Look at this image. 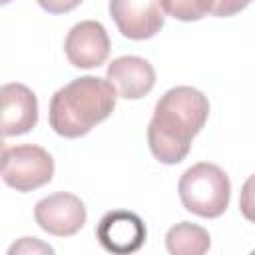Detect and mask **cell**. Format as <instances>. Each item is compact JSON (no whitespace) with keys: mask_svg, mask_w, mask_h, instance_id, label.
I'll return each mask as SVG.
<instances>
[{"mask_svg":"<svg viewBox=\"0 0 255 255\" xmlns=\"http://www.w3.org/2000/svg\"><path fill=\"white\" fill-rule=\"evenodd\" d=\"M8 253L10 255H14V253H54V249L50 245L38 241L36 237H24L18 243H14Z\"/></svg>","mask_w":255,"mask_h":255,"instance_id":"14","label":"cell"},{"mask_svg":"<svg viewBox=\"0 0 255 255\" xmlns=\"http://www.w3.org/2000/svg\"><path fill=\"white\" fill-rule=\"evenodd\" d=\"M207 116L209 102L199 90L191 86L167 90L155 104L147 126L151 155L165 165L183 161L191 149V139L203 129Z\"/></svg>","mask_w":255,"mask_h":255,"instance_id":"1","label":"cell"},{"mask_svg":"<svg viewBox=\"0 0 255 255\" xmlns=\"http://www.w3.org/2000/svg\"><path fill=\"white\" fill-rule=\"evenodd\" d=\"M34 219L46 233L56 237H70L86 225L88 213L80 197L74 193L58 191L36 203Z\"/></svg>","mask_w":255,"mask_h":255,"instance_id":"5","label":"cell"},{"mask_svg":"<svg viewBox=\"0 0 255 255\" xmlns=\"http://www.w3.org/2000/svg\"><path fill=\"white\" fill-rule=\"evenodd\" d=\"M183 207L199 217L215 219L225 213L231 197V181L215 163H195L183 171L177 183Z\"/></svg>","mask_w":255,"mask_h":255,"instance_id":"3","label":"cell"},{"mask_svg":"<svg viewBox=\"0 0 255 255\" xmlns=\"http://www.w3.org/2000/svg\"><path fill=\"white\" fill-rule=\"evenodd\" d=\"M48 14H66L78 8L84 0H36Z\"/></svg>","mask_w":255,"mask_h":255,"instance_id":"16","label":"cell"},{"mask_svg":"<svg viewBox=\"0 0 255 255\" xmlns=\"http://www.w3.org/2000/svg\"><path fill=\"white\" fill-rule=\"evenodd\" d=\"M118 92L98 76H82L60 88L50 100L48 122L62 137H82L96 124L110 118Z\"/></svg>","mask_w":255,"mask_h":255,"instance_id":"2","label":"cell"},{"mask_svg":"<svg viewBox=\"0 0 255 255\" xmlns=\"http://www.w3.org/2000/svg\"><path fill=\"white\" fill-rule=\"evenodd\" d=\"M106 80L118 92V98L139 100L147 96L155 86L153 66L139 56H122L112 60L106 72Z\"/></svg>","mask_w":255,"mask_h":255,"instance_id":"10","label":"cell"},{"mask_svg":"<svg viewBox=\"0 0 255 255\" xmlns=\"http://www.w3.org/2000/svg\"><path fill=\"white\" fill-rule=\"evenodd\" d=\"M8 2H10V0H2V4H8Z\"/></svg>","mask_w":255,"mask_h":255,"instance_id":"17","label":"cell"},{"mask_svg":"<svg viewBox=\"0 0 255 255\" xmlns=\"http://www.w3.org/2000/svg\"><path fill=\"white\" fill-rule=\"evenodd\" d=\"M251 0H213V8L211 14L217 18H227L233 16L237 12H241Z\"/></svg>","mask_w":255,"mask_h":255,"instance_id":"15","label":"cell"},{"mask_svg":"<svg viewBox=\"0 0 255 255\" xmlns=\"http://www.w3.org/2000/svg\"><path fill=\"white\" fill-rule=\"evenodd\" d=\"M110 14L120 34L129 40L153 38L165 20L161 0H110Z\"/></svg>","mask_w":255,"mask_h":255,"instance_id":"6","label":"cell"},{"mask_svg":"<svg viewBox=\"0 0 255 255\" xmlns=\"http://www.w3.org/2000/svg\"><path fill=\"white\" fill-rule=\"evenodd\" d=\"M163 12L181 22H195L211 14L213 0H161Z\"/></svg>","mask_w":255,"mask_h":255,"instance_id":"12","label":"cell"},{"mask_svg":"<svg viewBox=\"0 0 255 255\" xmlns=\"http://www.w3.org/2000/svg\"><path fill=\"white\" fill-rule=\"evenodd\" d=\"M54 159L52 155L32 143L4 147L2 151V179L8 187L28 193L52 181Z\"/></svg>","mask_w":255,"mask_h":255,"instance_id":"4","label":"cell"},{"mask_svg":"<svg viewBox=\"0 0 255 255\" xmlns=\"http://www.w3.org/2000/svg\"><path fill=\"white\" fill-rule=\"evenodd\" d=\"M64 50L72 66L84 70L98 68L110 56V36L100 22L84 20L68 32Z\"/></svg>","mask_w":255,"mask_h":255,"instance_id":"7","label":"cell"},{"mask_svg":"<svg viewBox=\"0 0 255 255\" xmlns=\"http://www.w3.org/2000/svg\"><path fill=\"white\" fill-rule=\"evenodd\" d=\"M145 235L147 231L141 217L135 215L133 211H124V209L108 211L100 219L96 229V237L100 245L106 251L118 255L137 251L145 243Z\"/></svg>","mask_w":255,"mask_h":255,"instance_id":"8","label":"cell"},{"mask_svg":"<svg viewBox=\"0 0 255 255\" xmlns=\"http://www.w3.org/2000/svg\"><path fill=\"white\" fill-rule=\"evenodd\" d=\"M211 237L207 229L189 221L175 223L165 235V247L173 255H203L207 253Z\"/></svg>","mask_w":255,"mask_h":255,"instance_id":"11","label":"cell"},{"mask_svg":"<svg viewBox=\"0 0 255 255\" xmlns=\"http://www.w3.org/2000/svg\"><path fill=\"white\" fill-rule=\"evenodd\" d=\"M0 102H2V135H22L28 133L38 124V100L36 94L18 82L4 84L0 90Z\"/></svg>","mask_w":255,"mask_h":255,"instance_id":"9","label":"cell"},{"mask_svg":"<svg viewBox=\"0 0 255 255\" xmlns=\"http://www.w3.org/2000/svg\"><path fill=\"white\" fill-rule=\"evenodd\" d=\"M239 209L243 213V217L251 223H255V173L249 175L241 187V195H239Z\"/></svg>","mask_w":255,"mask_h":255,"instance_id":"13","label":"cell"}]
</instances>
